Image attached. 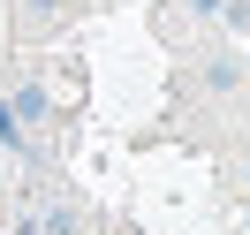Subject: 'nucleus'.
I'll use <instances>...</instances> for the list:
<instances>
[{
	"label": "nucleus",
	"mask_w": 250,
	"mask_h": 235,
	"mask_svg": "<svg viewBox=\"0 0 250 235\" xmlns=\"http://www.w3.org/2000/svg\"><path fill=\"white\" fill-rule=\"evenodd\" d=\"M8 107H16V122L38 137V129H46V114H53V99H46V84H16V91H8Z\"/></svg>",
	"instance_id": "nucleus-1"
},
{
	"label": "nucleus",
	"mask_w": 250,
	"mask_h": 235,
	"mask_svg": "<svg viewBox=\"0 0 250 235\" xmlns=\"http://www.w3.org/2000/svg\"><path fill=\"white\" fill-rule=\"evenodd\" d=\"M76 0H16V16H23V31H46V23H61Z\"/></svg>",
	"instance_id": "nucleus-2"
},
{
	"label": "nucleus",
	"mask_w": 250,
	"mask_h": 235,
	"mask_svg": "<svg viewBox=\"0 0 250 235\" xmlns=\"http://www.w3.org/2000/svg\"><path fill=\"white\" fill-rule=\"evenodd\" d=\"M205 84H212V91H235V84H243V61H212V68H205Z\"/></svg>",
	"instance_id": "nucleus-3"
},
{
	"label": "nucleus",
	"mask_w": 250,
	"mask_h": 235,
	"mask_svg": "<svg viewBox=\"0 0 250 235\" xmlns=\"http://www.w3.org/2000/svg\"><path fill=\"white\" fill-rule=\"evenodd\" d=\"M243 190H250V159H243Z\"/></svg>",
	"instance_id": "nucleus-4"
},
{
	"label": "nucleus",
	"mask_w": 250,
	"mask_h": 235,
	"mask_svg": "<svg viewBox=\"0 0 250 235\" xmlns=\"http://www.w3.org/2000/svg\"><path fill=\"white\" fill-rule=\"evenodd\" d=\"M243 228H250V213H243Z\"/></svg>",
	"instance_id": "nucleus-5"
},
{
	"label": "nucleus",
	"mask_w": 250,
	"mask_h": 235,
	"mask_svg": "<svg viewBox=\"0 0 250 235\" xmlns=\"http://www.w3.org/2000/svg\"><path fill=\"white\" fill-rule=\"evenodd\" d=\"M0 197H8V190H0Z\"/></svg>",
	"instance_id": "nucleus-6"
},
{
	"label": "nucleus",
	"mask_w": 250,
	"mask_h": 235,
	"mask_svg": "<svg viewBox=\"0 0 250 235\" xmlns=\"http://www.w3.org/2000/svg\"><path fill=\"white\" fill-rule=\"evenodd\" d=\"M0 235H8V228H0Z\"/></svg>",
	"instance_id": "nucleus-7"
}]
</instances>
